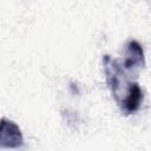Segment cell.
Instances as JSON below:
<instances>
[{
  "mask_svg": "<svg viewBox=\"0 0 151 151\" xmlns=\"http://www.w3.org/2000/svg\"><path fill=\"white\" fill-rule=\"evenodd\" d=\"M123 68L127 72H137L145 66V55L142 45L136 40H130L125 46Z\"/></svg>",
  "mask_w": 151,
  "mask_h": 151,
  "instance_id": "7a4b0ae2",
  "label": "cell"
},
{
  "mask_svg": "<svg viewBox=\"0 0 151 151\" xmlns=\"http://www.w3.org/2000/svg\"><path fill=\"white\" fill-rule=\"evenodd\" d=\"M103 65L107 86L122 112L131 114L138 111L143 103V92L138 83L130 80L122 64L110 55H104Z\"/></svg>",
  "mask_w": 151,
  "mask_h": 151,
  "instance_id": "6da1fadb",
  "label": "cell"
},
{
  "mask_svg": "<svg viewBox=\"0 0 151 151\" xmlns=\"http://www.w3.org/2000/svg\"><path fill=\"white\" fill-rule=\"evenodd\" d=\"M0 143L2 147L8 149H18L24 145V137L19 126L6 118L1 119V129H0Z\"/></svg>",
  "mask_w": 151,
  "mask_h": 151,
  "instance_id": "3957f363",
  "label": "cell"
}]
</instances>
